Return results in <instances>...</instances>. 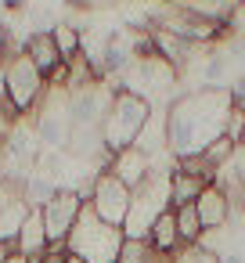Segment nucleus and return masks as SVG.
I'll use <instances>...</instances> for the list:
<instances>
[{
	"instance_id": "nucleus-1",
	"label": "nucleus",
	"mask_w": 245,
	"mask_h": 263,
	"mask_svg": "<svg viewBox=\"0 0 245 263\" xmlns=\"http://www.w3.org/2000/svg\"><path fill=\"white\" fill-rule=\"evenodd\" d=\"M231 87H198L191 94H180L177 101L166 105V137H169V155L195 159L202 155L213 141L223 137L227 116H231Z\"/></svg>"
},
{
	"instance_id": "nucleus-2",
	"label": "nucleus",
	"mask_w": 245,
	"mask_h": 263,
	"mask_svg": "<svg viewBox=\"0 0 245 263\" xmlns=\"http://www.w3.org/2000/svg\"><path fill=\"white\" fill-rule=\"evenodd\" d=\"M123 241H126L123 227L105 223L90 205H83V213H80V220H76L72 234L65 238L69 252H72V256H80V259H87V263H119Z\"/></svg>"
},
{
	"instance_id": "nucleus-3",
	"label": "nucleus",
	"mask_w": 245,
	"mask_h": 263,
	"mask_svg": "<svg viewBox=\"0 0 245 263\" xmlns=\"http://www.w3.org/2000/svg\"><path fill=\"white\" fill-rule=\"evenodd\" d=\"M152 112H155L152 101H144V98H137V94H130V90H116V98H112V105H108V112H105V126H101L105 148H108L112 155L123 152V148H134L137 137L144 134Z\"/></svg>"
},
{
	"instance_id": "nucleus-4",
	"label": "nucleus",
	"mask_w": 245,
	"mask_h": 263,
	"mask_svg": "<svg viewBox=\"0 0 245 263\" xmlns=\"http://www.w3.org/2000/svg\"><path fill=\"white\" fill-rule=\"evenodd\" d=\"M173 209L169 205V170H155L141 187H134V202H130V213L123 220V234L126 238H148L152 223Z\"/></svg>"
},
{
	"instance_id": "nucleus-5",
	"label": "nucleus",
	"mask_w": 245,
	"mask_h": 263,
	"mask_svg": "<svg viewBox=\"0 0 245 263\" xmlns=\"http://www.w3.org/2000/svg\"><path fill=\"white\" fill-rule=\"evenodd\" d=\"M0 90H4V98L22 112V116H33L36 105L44 101L47 94V76L29 62V54H15L4 62V76H0Z\"/></svg>"
},
{
	"instance_id": "nucleus-6",
	"label": "nucleus",
	"mask_w": 245,
	"mask_h": 263,
	"mask_svg": "<svg viewBox=\"0 0 245 263\" xmlns=\"http://www.w3.org/2000/svg\"><path fill=\"white\" fill-rule=\"evenodd\" d=\"M130 202H134V191H130L116 173H108V170L94 173L90 191H87V205H90L105 223L123 227V220H126V213H130Z\"/></svg>"
},
{
	"instance_id": "nucleus-7",
	"label": "nucleus",
	"mask_w": 245,
	"mask_h": 263,
	"mask_svg": "<svg viewBox=\"0 0 245 263\" xmlns=\"http://www.w3.org/2000/svg\"><path fill=\"white\" fill-rule=\"evenodd\" d=\"M83 205H87V195H83V191H72V187H58V191L40 205V216H44V227H47L51 245H54V241H65V238L72 234V227H76Z\"/></svg>"
},
{
	"instance_id": "nucleus-8",
	"label": "nucleus",
	"mask_w": 245,
	"mask_h": 263,
	"mask_svg": "<svg viewBox=\"0 0 245 263\" xmlns=\"http://www.w3.org/2000/svg\"><path fill=\"white\" fill-rule=\"evenodd\" d=\"M108 173H116V177L134 191V187H141V184L155 173V159L144 155V152L134 144V148H123V152H116V155L108 159Z\"/></svg>"
},
{
	"instance_id": "nucleus-9",
	"label": "nucleus",
	"mask_w": 245,
	"mask_h": 263,
	"mask_svg": "<svg viewBox=\"0 0 245 263\" xmlns=\"http://www.w3.org/2000/svg\"><path fill=\"white\" fill-rule=\"evenodd\" d=\"M195 209H198V220H202V227L205 231H220V227H227V220H231V195L223 191V184H209L202 195H198V202H195Z\"/></svg>"
},
{
	"instance_id": "nucleus-10",
	"label": "nucleus",
	"mask_w": 245,
	"mask_h": 263,
	"mask_svg": "<svg viewBox=\"0 0 245 263\" xmlns=\"http://www.w3.org/2000/svg\"><path fill=\"white\" fill-rule=\"evenodd\" d=\"M47 245H51V238H47L44 216H40V209H33V213L26 216V223L18 227V234H15V249H18L22 256H29L33 263H40V259L47 256Z\"/></svg>"
},
{
	"instance_id": "nucleus-11",
	"label": "nucleus",
	"mask_w": 245,
	"mask_h": 263,
	"mask_svg": "<svg viewBox=\"0 0 245 263\" xmlns=\"http://www.w3.org/2000/svg\"><path fill=\"white\" fill-rule=\"evenodd\" d=\"M26 54H29V62H33L44 76H51V72L65 62L62 51H58V44H54V33H51V29L29 33V36H26Z\"/></svg>"
},
{
	"instance_id": "nucleus-12",
	"label": "nucleus",
	"mask_w": 245,
	"mask_h": 263,
	"mask_svg": "<svg viewBox=\"0 0 245 263\" xmlns=\"http://www.w3.org/2000/svg\"><path fill=\"white\" fill-rule=\"evenodd\" d=\"M148 241H152V249H159V252H166V256H177V252L184 249V245H180V231H177V213H173V209H166V213L152 223Z\"/></svg>"
},
{
	"instance_id": "nucleus-13",
	"label": "nucleus",
	"mask_w": 245,
	"mask_h": 263,
	"mask_svg": "<svg viewBox=\"0 0 245 263\" xmlns=\"http://www.w3.org/2000/svg\"><path fill=\"white\" fill-rule=\"evenodd\" d=\"M173 213H177L180 245H184V249L198 245V241H202V234H205V227H202V220H198V209H195V205H180V209H173Z\"/></svg>"
},
{
	"instance_id": "nucleus-14",
	"label": "nucleus",
	"mask_w": 245,
	"mask_h": 263,
	"mask_svg": "<svg viewBox=\"0 0 245 263\" xmlns=\"http://www.w3.org/2000/svg\"><path fill=\"white\" fill-rule=\"evenodd\" d=\"M51 33H54V44H58L62 58H65V62H72V58L80 54L83 29H80V26H72V22H54V26H51Z\"/></svg>"
},
{
	"instance_id": "nucleus-15",
	"label": "nucleus",
	"mask_w": 245,
	"mask_h": 263,
	"mask_svg": "<svg viewBox=\"0 0 245 263\" xmlns=\"http://www.w3.org/2000/svg\"><path fill=\"white\" fill-rule=\"evenodd\" d=\"M152 4H159V8H184L187 0H152Z\"/></svg>"
},
{
	"instance_id": "nucleus-16",
	"label": "nucleus",
	"mask_w": 245,
	"mask_h": 263,
	"mask_svg": "<svg viewBox=\"0 0 245 263\" xmlns=\"http://www.w3.org/2000/svg\"><path fill=\"white\" fill-rule=\"evenodd\" d=\"M4 263H33V259H29V256H22V252H18V249H15V252H11V256H8V259H4Z\"/></svg>"
},
{
	"instance_id": "nucleus-17",
	"label": "nucleus",
	"mask_w": 245,
	"mask_h": 263,
	"mask_svg": "<svg viewBox=\"0 0 245 263\" xmlns=\"http://www.w3.org/2000/svg\"><path fill=\"white\" fill-rule=\"evenodd\" d=\"M65 263H87V259H80V256H72V252H69V256H65Z\"/></svg>"
},
{
	"instance_id": "nucleus-18",
	"label": "nucleus",
	"mask_w": 245,
	"mask_h": 263,
	"mask_svg": "<svg viewBox=\"0 0 245 263\" xmlns=\"http://www.w3.org/2000/svg\"><path fill=\"white\" fill-rule=\"evenodd\" d=\"M238 148H245V130H241V137H238Z\"/></svg>"
}]
</instances>
